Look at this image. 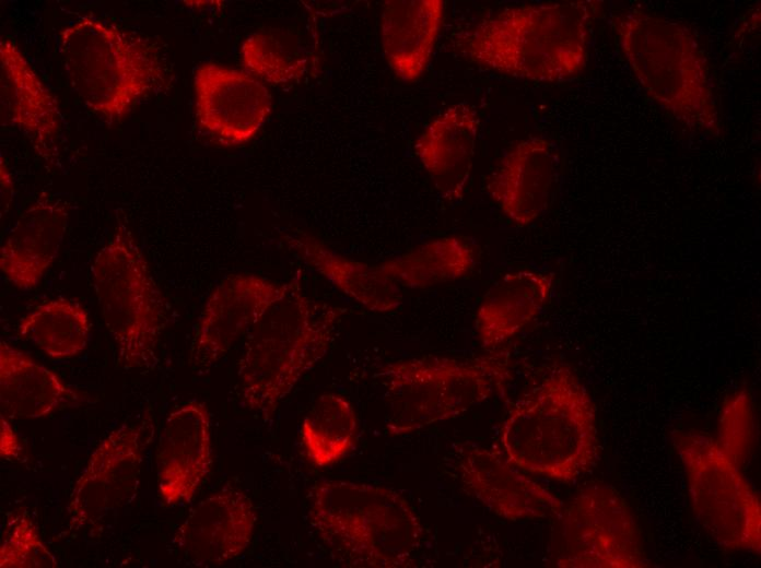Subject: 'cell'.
Wrapping results in <instances>:
<instances>
[{"label": "cell", "mask_w": 761, "mask_h": 568, "mask_svg": "<svg viewBox=\"0 0 761 568\" xmlns=\"http://www.w3.org/2000/svg\"><path fill=\"white\" fill-rule=\"evenodd\" d=\"M476 250L457 236L436 238L378 264L399 286L412 289L463 279L476 264Z\"/></svg>", "instance_id": "obj_25"}, {"label": "cell", "mask_w": 761, "mask_h": 568, "mask_svg": "<svg viewBox=\"0 0 761 568\" xmlns=\"http://www.w3.org/2000/svg\"><path fill=\"white\" fill-rule=\"evenodd\" d=\"M92 322L79 303L57 298L36 306L17 326L19 339L55 359L71 358L90 341Z\"/></svg>", "instance_id": "obj_26"}, {"label": "cell", "mask_w": 761, "mask_h": 568, "mask_svg": "<svg viewBox=\"0 0 761 568\" xmlns=\"http://www.w3.org/2000/svg\"><path fill=\"white\" fill-rule=\"evenodd\" d=\"M0 184H1V216L5 214L11 205L14 193L13 177L3 161V156H0Z\"/></svg>", "instance_id": "obj_32"}, {"label": "cell", "mask_w": 761, "mask_h": 568, "mask_svg": "<svg viewBox=\"0 0 761 568\" xmlns=\"http://www.w3.org/2000/svg\"><path fill=\"white\" fill-rule=\"evenodd\" d=\"M559 518L561 543L557 567L651 566L635 518L613 487L601 483L584 487L563 506Z\"/></svg>", "instance_id": "obj_10"}, {"label": "cell", "mask_w": 761, "mask_h": 568, "mask_svg": "<svg viewBox=\"0 0 761 568\" xmlns=\"http://www.w3.org/2000/svg\"><path fill=\"white\" fill-rule=\"evenodd\" d=\"M256 522L253 500L243 490L227 486L189 511L176 528L172 545L189 565L221 566L246 551Z\"/></svg>", "instance_id": "obj_14"}, {"label": "cell", "mask_w": 761, "mask_h": 568, "mask_svg": "<svg viewBox=\"0 0 761 568\" xmlns=\"http://www.w3.org/2000/svg\"><path fill=\"white\" fill-rule=\"evenodd\" d=\"M22 442L11 426L9 418L0 415V455L5 460L21 459Z\"/></svg>", "instance_id": "obj_31"}, {"label": "cell", "mask_w": 761, "mask_h": 568, "mask_svg": "<svg viewBox=\"0 0 761 568\" xmlns=\"http://www.w3.org/2000/svg\"><path fill=\"white\" fill-rule=\"evenodd\" d=\"M479 128L477 110L459 103L433 118L414 142L415 155L448 201L460 200L468 187Z\"/></svg>", "instance_id": "obj_20"}, {"label": "cell", "mask_w": 761, "mask_h": 568, "mask_svg": "<svg viewBox=\"0 0 761 568\" xmlns=\"http://www.w3.org/2000/svg\"><path fill=\"white\" fill-rule=\"evenodd\" d=\"M148 424L145 419L120 424L91 453L68 498L69 530L95 525L137 497Z\"/></svg>", "instance_id": "obj_11"}, {"label": "cell", "mask_w": 761, "mask_h": 568, "mask_svg": "<svg viewBox=\"0 0 761 568\" xmlns=\"http://www.w3.org/2000/svg\"><path fill=\"white\" fill-rule=\"evenodd\" d=\"M71 88L107 122L121 121L144 97L166 85L156 47L144 37L82 15L58 34Z\"/></svg>", "instance_id": "obj_6"}, {"label": "cell", "mask_w": 761, "mask_h": 568, "mask_svg": "<svg viewBox=\"0 0 761 568\" xmlns=\"http://www.w3.org/2000/svg\"><path fill=\"white\" fill-rule=\"evenodd\" d=\"M594 2L569 1L506 8L465 35L470 60L535 82H559L586 67Z\"/></svg>", "instance_id": "obj_3"}, {"label": "cell", "mask_w": 761, "mask_h": 568, "mask_svg": "<svg viewBox=\"0 0 761 568\" xmlns=\"http://www.w3.org/2000/svg\"><path fill=\"white\" fill-rule=\"evenodd\" d=\"M444 14L442 0H389L383 5L380 36L385 58L405 82L425 71Z\"/></svg>", "instance_id": "obj_23"}, {"label": "cell", "mask_w": 761, "mask_h": 568, "mask_svg": "<svg viewBox=\"0 0 761 568\" xmlns=\"http://www.w3.org/2000/svg\"><path fill=\"white\" fill-rule=\"evenodd\" d=\"M284 241L312 270L367 310L388 313L401 305L400 286L378 264L347 258L305 233L286 235Z\"/></svg>", "instance_id": "obj_24"}, {"label": "cell", "mask_w": 761, "mask_h": 568, "mask_svg": "<svg viewBox=\"0 0 761 568\" xmlns=\"http://www.w3.org/2000/svg\"><path fill=\"white\" fill-rule=\"evenodd\" d=\"M212 465L211 419L206 404L187 402L172 411L160 431L156 480L166 506L191 501Z\"/></svg>", "instance_id": "obj_15"}, {"label": "cell", "mask_w": 761, "mask_h": 568, "mask_svg": "<svg viewBox=\"0 0 761 568\" xmlns=\"http://www.w3.org/2000/svg\"><path fill=\"white\" fill-rule=\"evenodd\" d=\"M753 436V407L746 389L729 394L724 401L718 435L721 446L740 464L748 455Z\"/></svg>", "instance_id": "obj_30"}, {"label": "cell", "mask_w": 761, "mask_h": 568, "mask_svg": "<svg viewBox=\"0 0 761 568\" xmlns=\"http://www.w3.org/2000/svg\"><path fill=\"white\" fill-rule=\"evenodd\" d=\"M684 468L692 511L722 547L761 553V504L741 464L715 437L689 430L674 436Z\"/></svg>", "instance_id": "obj_9"}, {"label": "cell", "mask_w": 761, "mask_h": 568, "mask_svg": "<svg viewBox=\"0 0 761 568\" xmlns=\"http://www.w3.org/2000/svg\"><path fill=\"white\" fill-rule=\"evenodd\" d=\"M465 489L510 521L559 517L563 502L513 465L503 451L471 446L458 459Z\"/></svg>", "instance_id": "obj_16"}, {"label": "cell", "mask_w": 761, "mask_h": 568, "mask_svg": "<svg viewBox=\"0 0 761 568\" xmlns=\"http://www.w3.org/2000/svg\"><path fill=\"white\" fill-rule=\"evenodd\" d=\"M56 96L10 39L0 42V121L23 132L47 159L60 130Z\"/></svg>", "instance_id": "obj_18"}, {"label": "cell", "mask_w": 761, "mask_h": 568, "mask_svg": "<svg viewBox=\"0 0 761 568\" xmlns=\"http://www.w3.org/2000/svg\"><path fill=\"white\" fill-rule=\"evenodd\" d=\"M194 87L199 127L225 146L251 140L271 111L268 88L245 70L201 63L195 70Z\"/></svg>", "instance_id": "obj_13"}, {"label": "cell", "mask_w": 761, "mask_h": 568, "mask_svg": "<svg viewBox=\"0 0 761 568\" xmlns=\"http://www.w3.org/2000/svg\"><path fill=\"white\" fill-rule=\"evenodd\" d=\"M87 397L25 353L0 342V411L9 419L40 418L84 404Z\"/></svg>", "instance_id": "obj_22"}, {"label": "cell", "mask_w": 761, "mask_h": 568, "mask_svg": "<svg viewBox=\"0 0 761 568\" xmlns=\"http://www.w3.org/2000/svg\"><path fill=\"white\" fill-rule=\"evenodd\" d=\"M291 285L292 280L278 283L249 273L221 280L195 326L188 358L191 369L207 372L215 366Z\"/></svg>", "instance_id": "obj_12"}, {"label": "cell", "mask_w": 761, "mask_h": 568, "mask_svg": "<svg viewBox=\"0 0 761 568\" xmlns=\"http://www.w3.org/2000/svg\"><path fill=\"white\" fill-rule=\"evenodd\" d=\"M356 430L352 404L336 393L320 394L301 424L300 437L306 459L319 469L335 464L351 450Z\"/></svg>", "instance_id": "obj_27"}, {"label": "cell", "mask_w": 761, "mask_h": 568, "mask_svg": "<svg viewBox=\"0 0 761 568\" xmlns=\"http://www.w3.org/2000/svg\"><path fill=\"white\" fill-rule=\"evenodd\" d=\"M557 164V153L549 140L540 137L522 140L492 170L487 191L506 217L518 226H527L548 206Z\"/></svg>", "instance_id": "obj_17"}, {"label": "cell", "mask_w": 761, "mask_h": 568, "mask_svg": "<svg viewBox=\"0 0 761 568\" xmlns=\"http://www.w3.org/2000/svg\"><path fill=\"white\" fill-rule=\"evenodd\" d=\"M90 270L103 321L114 343L116 367L152 368L167 322V305L125 222L118 221Z\"/></svg>", "instance_id": "obj_8"}, {"label": "cell", "mask_w": 761, "mask_h": 568, "mask_svg": "<svg viewBox=\"0 0 761 568\" xmlns=\"http://www.w3.org/2000/svg\"><path fill=\"white\" fill-rule=\"evenodd\" d=\"M485 352L470 358L428 356L385 365L379 377L387 433L401 436L455 418L504 392L511 379L510 353L501 347Z\"/></svg>", "instance_id": "obj_7"}, {"label": "cell", "mask_w": 761, "mask_h": 568, "mask_svg": "<svg viewBox=\"0 0 761 568\" xmlns=\"http://www.w3.org/2000/svg\"><path fill=\"white\" fill-rule=\"evenodd\" d=\"M500 440L520 471L572 482L598 457L595 404L576 374L558 365L512 406Z\"/></svg>", "instance_id": "obj_2"}, {"label": "cell", "mask_w": 761, "mask_h": 568, "mask_svg": "<svg viewBox=\"0 0 761 568\" xmlns=\"http://www.w3.org/2000/svg\"><path fill=\"white\" fill-rule=\"evenodd\" d=\"M554 275L519 270L503 275L485 294L475 326L484 351L500 348L532 321L548 303Z\"/></svg>", "instance_id": "obj_21"}, {"label": "cell", "mask_w": 761, "mask_h": 568, "mask_svg": "<svg viewBox=\"0 0 761 568\" xmlns=\"http://www.w3.org/2000/svg\"><path fill=\"white\" fill-rule=\"evenodd\" d=\"M308 520L343 567H409L423 537L419 517L400 493L362 482L316 484Z\"/></svg>", "instance_id": "obj_5"}, {"label": "cell", "mask_w": 761, "mask_h": 568, "mask_svg": "<svg viewBox=\"0 0 761 568\" xmlns=\"http://www.w3.org/2000/svg\"><path fill=\"white\" fill-rule=\"evenodd\" d=\"M70 206L43 192L17 218L0 249V269L16 288L36 287L60 250Z\"/></svg>", "instance_id": "obj_19"}, {"label": "cell", "mask_w": 761, "mask_h": 568, "mask_svg": "<svg viewBox=\"0 0 761 568\" xmlns=\"http://www.w3.org/2000/svg\"><path fill=\"white\" fill-rule=\"evenodd\" d=\"M58 560L44 543L28 511L7 514L1 530V568H56Z\"/></svg>", "instance_id": "obj_29"}, {"label": "cell", "mask_w": 761, "mask_h": 568, "mask_svg": "<svg viewBox=\"0 0 761 568\" xmlns=\"http://www.w3.org/2000/svg\"><path fill=\"white\" fill-rule=\"evenodd\" d=\"M245 71L270 84H285L304 75L309 55L291 31L270 29L248 36L241 47Z\"/></svg>", "instance_id": "obj_28"}, {"label": "cell", "mask_w": 761, "mask_h": 568, "mask_svg": "<svg viewBox=\"0 0 761 568\" xmlns=\"http://www.w3.org/2000/svg\"><path fill=\"white\" fill-rule=\"evenodd\" d=\"M347 309L307 296L300 275L246 334L237 377L244 404L270 421L327 355Z\"/></svg>", "instance_id": "obj_1"}, {"label": "cell", "mask_w": 761, "mask_h": 568, "mask_svg": "<svg viewBox=\"0 0 761 568\" xmlns=\"http://www.w3.org/2000/svg\"><path fill=\"white\" fill-rule=\"evenodd\" d=\"M609 24L645 94L688 130L721 135L709 62L689 25L637 8Z\"/></svg>", "instance_id": "obj_4"}]
</instances>
